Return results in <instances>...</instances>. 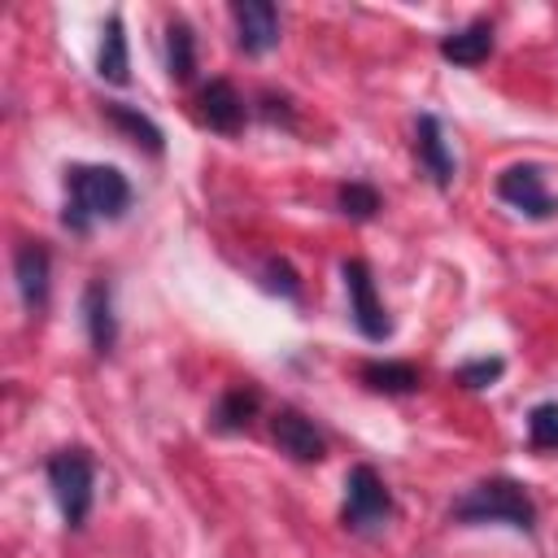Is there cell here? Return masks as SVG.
Returning <instances> with one entry per match:
<instances>
[{
  "label": "cell",
  "mask_w": 558,
  "mask_h": 558,
  "mask_svg": "<svg viewBox=\"0 0 558 558\" xmlns=\"http://www.w3.org/2000/svg\"><path fill=\"white\" fill-rule=\"evenodd\" d=\"M131 209V183L118 166H70L65 170V209L61 222L74 235H87L96 222H118Z\"/></svg>",
  "instance_id": "6da1fadb"
},
{
  "label": "cell",
  "mask_w": 558,
  "mask_h": 558,
  "mask_svg": "<svg viewBox=\"0 0 558 558\" xmlns=\"http://www.w3.org/2000/svg\"><path fill=\"white\" fill-rule=\"evenodd\" d=\"M449 523L462 527H480V523H506L523 536L536 532V501L527 497V488L510 475H493L471 484L453 506H449Z\"/></svg>",
  "instance_id": "7a4b0ae2"
},
{
  "label": "cell",
  "mask_w": 558,
  "mask_h": 558,
  "mask_svg": "<svg viewBox=\"0 0 558 558\" xmlns=\"http://www.w3.org/2000/svg\"><path fill=\"white\" fill-rule=\"evenodd\" d=\"M48 488L57 497V510L70 527H83L87 514H92V497H96V462L83 445H70V449H57L48 458Z\"/></svg>",
  "instance_id": "3957f363"
},
{
  "label": "cell",
  "mask_w": 558,
  "mask_h": 558,
  "mask_svg": "<svg viewBox=\"0 0 558 558\" xmlns=\"http://www.w3.org/2000/svg\"><path fill=\"white\" fill-rule=\"evenodd\" d=\"M392 519V493L384 484V475L371 462L349 466L344 475V506H340V523L357 536H375L384 532Z\"/></svg>",
  "instance_id": "277c9868"
},
{
  "label": "cell",
  "mask_w": 558,
  "mask_h": 558,
  "mask_svg": "<svg viewBox=\"0 0 558 558\" xmlns=\"http://www.w3.org/2000/svg\"><path fill=\"white\" fill-rule=\"evenodd\" d=\"M340 279H344V296H349V318L353 327L371 340V344H384L392 336V318L375 292V275L362 257H344L340 262Z\"/></svg>",
  "instance_id": "5b68a950"
},
{
  "label": "cell",
  "mask_w": 558,
  "mask_h": 558,
  "mask_svg": "<svg viewBox=\"0 0 558 558\" xmlns=\"http://www.w3.org/2000/svg\"><path fill=\"white\" fill-rule=\"evenodd\" d=\"M497 196H501L510 209H519L523 218H536V222H545V218L558 214V196H549L545 170H541L536 161H514V166H506V170L497 174Z\"/></svg>",
  "instance_id": "8992f818"
},
{
  "label": "cell",
  "mask_w": 558,
  "mask_h": 558,
  "mask_svg": "<svg viewBox=\"0 0 558 558\" xmlns=\"http://www.w3.org/2000/svg\"><path fill=\"white\" fill-rule=\"evenodd\" d=\"M270 440L279 445V453H288L292 462H323L327 458V440L314 427V418H305L292 405H279L270 414Z\"/></svg>",
  "instance_id": "52a82bcc"
},
{
  "label": "cell",
  "mask_w": 558,
  "mask_h": 558,
  "mask_svg": "<svg viewBox=\"0 0 558 558\" xmlns=\"http://www.w3.org/2000/svg\"><path fill=\"white\" fill-rule=\"evenodd\" d=\"M231 22H235V44L248 57H262L279 44V9L270 0H235Z\"/></svg>",
  "instance_id": "ba28073f"
},
{
  "label": "cell",
  "mask_w": 558,
  "mask_h": 558,
  "mask_svg": "<svg viewBox=\"0 0 558 558\" xmlns=\"http://www.w3.org/2000/svg\"><path fill=\"white\" fill-rule=\"evenodd\" d=\"M414 157H418L423 174H427L440 192L453 187L458 161H453V153H449V144H445V131H440V118H436V113H418V122H414Z\"/></svg>",
  "instance_id": "9c48e42d"
},
{
  "label": "cell",
  "mask_w": 558,
  "mask_h": 558,
  "mask_svg": "<svg viewBox=\"0 0 558 558\" xmlns=\"http://www.w3.org/2000/svg\"><path fill=\"white\" fill-rule=\"evenodd\" d=\"M48 275H52V257L39 240H22L17 253H13V279H17V292H22V305L35 314L48 305Z\"/></svg>",
  "instance_id": "30bf717a"
},
{
  "label": "cell",
  "mask_w": 558,
  "mask_h": 558,
  "mask_svg": "<svg viewBox=\"0 0 558 558\" xmlns=\"http://www.w3.org/2000/svg\"><path fill=\"white\" fill-rule=\"evenodd\" d=\"M83 323H87V340H92L96 357H109L118 344V318H113V292L100 275L83 288Z\"/></svg>",
  "instance_id": "8fae6325"
},
{
  "label": "cell",
  "mask_w": 558,
  "mask_h": 558,
  "mask_svg": "<svg viewBox=\"0 0 558 558\" xmlns=\"http://www.w3.org/2000/svg\"><path fill=\"white\" fill-rule=\"evenodd\" d=\"M201 118L218 135H240V126H244V96L227 78H209L201 87Z\"/></svg>",
  "instance_id": "7c38bea8"
},
{
  "label": "cell",
  "mask_w": 558,
  "mask_h": 558,
  "mask_svg": "<svg viewBox=\"0 0 558 558\" xmlns=\"http://www.w3.org/2000/svg\"><path fill=\"white\" fill-rule=\"evenodd\" d=\"M493 22L488 17H475V22H466V26H458V31H449V35H440V57L445 61H453V65H484L488 57H493Z\"/></svg>",
  "instance_id": "4fadbf2b"
},
{
  "label": "cell",
  "mask_w": 558,
  "mask_h": 558,
  "mask_svg": "<svg viewBox=\"0 0 558 558\" xmlns=\"http://www.w3.org/2000/svg\"><path fill=\"white\" fill-rule=\"evenodd\" d=\"M105 118L135 144V148H144V153H153V157H161L166 153V135H161V126L148 118V113H140L135 105H122V100H105Z\"/></svg>",
  "instance_id": "5bb4252c"
},
{
  "label": "cell",
  "mask_w": 558,
  "mask_h": 558,
  "mask_svg": "<svg viewBox=\"0 0 558 558\" xmlns=\"http://www.w3.org/2000/svg\"><path fill=\"white\" fill-rule=\"evenodd\" d=\"M357 379L371 392H384V397H410L423 384V375H418L414 362H362L357 366Z\"/></svg>",
  "instance_id": "9a60e30c"
},
{
  "label": "cell",
  "mask_w": 558,
  "mask_h": 558,
  "mask_svg": "<svg viewBox=\"0 0 558 558\" xmlns=\"http://www.w3.org/2000/svg\"><path fill=\"white\" fill-rule=\"evenodd\" d=\"M100 57H96V74L113 87H122L131 78V57H126V26H122V13H109L105 31H100Z\"/></svg>",
  "instance_id": "2e32d148"
},
{
  "label": "cell",
  "mask_w": 558,
  "mask_h": 558,
  "mask_svg": "<svg viewBox=\"0 0 558 558\" xmlns=\"http://www.w3.org/2000/svg\"><path fill=\"white\" fill-rule=\"evenodd\" d=\"M166 70L174 83H192V74H196V35L183 17L166 22Z\"/></svg>",
  "instance_id": "e0dca14e"
},
{
  "label": "cell",
  "mask_w": 558,
  "mask_h": 558,
  "mask_svg": "<svg viewBox=\"0 0 558 558\" xmlns=\"http://www.w3.org/2000/svg\"><path fill=\"white\" fill-rule=\"evenodd\" d=\"M257 405H262L257 388H253V384H235V388H227V392L218 397V405H214V427H218V432H244V427L253 423Z\"/></svg>",
  "instance_id": "ac0fdd59"
},
{
  "label": "cell",
  "mask_w": 558,
  "mask_h": 558,
  "mask_svg": "<svg viewBox=\"0 0 558 558\" xmlns=\"http://www.w3.org/2000/svg\"><path fill=\"white\" fill-rule=\"evenodd\" d=\"M336 209H340L344 218H353V222H371V218L384 209V201H379V192H375L371 183L349 179V183L336 187Z\"/></svg>",
  "instance_id": "d6986e66"
},
{
  "label": "cell",
  "mask_w": 558,
  "mask_h": 558,
  "mask_svg": "<svg viewBox=\"0 0 558 558\" xmlns=\"http://www.w3.org/2000/svg\"><path fill=\"white\" fill-rule=\"evenodd\" d=\"M527 445L536 453H558V401H541L527 410Z\"/></svg>",
  "instance_id": "ffe728a7"
},
{
  "label": "cell",
  "mask_w": 558,
  "mask_h": 558,
  "mask_svg": "<svg viewBox=\"0 0 558 558\" xmlns=\"http://www.w3.org/2000/svg\"><path fill=\"white\" fill-rule=\"evenodd\" d=\"M262 283H266V292H279L283 301H301V279H296V270L283 257H266Z\"/></svg>",
  "instance_id": "44dd1931"
},
{
  "label": "cell",
  "mask_w": 558,
  "mask_h": 558,
  "mask_svg": "<svg viewBox=\"0 0 558 558\" xmlns=\"http://www.w3.org/2000/svg\"><path fill=\"white\" fill-rule=\"evenodd\" d=\"M501 371H506L501 357H471V362H462V366L453 371V379H458L462 388H488V384L501 379Z\"/></svg>",
  "instance_id": "7402d4cb"
}]
</instances>
